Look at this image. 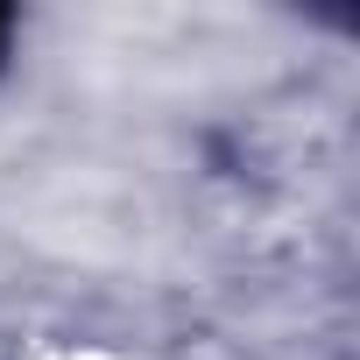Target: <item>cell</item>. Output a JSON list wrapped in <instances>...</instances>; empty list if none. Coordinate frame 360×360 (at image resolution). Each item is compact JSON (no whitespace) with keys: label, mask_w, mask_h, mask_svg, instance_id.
Returning <instances> with one entry per match:
<instances>
[{"label":"cell","mask_w":360,"mask_h":360,"mask_svg":"<svg viewBox=\"0 0 360 360\" xmlns=\"http://www.w3.org/2000/svg\"><path fill=\"white\" fill-rule=\"evenodd\" d=\"M8 29H15V22H8V8H0V50H8Z\"/></svg>","instance_id":"obj_1"}]
</instances>
